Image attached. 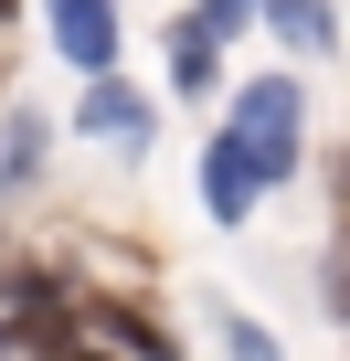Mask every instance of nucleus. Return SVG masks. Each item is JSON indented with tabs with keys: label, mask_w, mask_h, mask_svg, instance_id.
Instances as JSON below:
<instances>
[{
	"label": "nucleus",
	"mask_w": 350,
	"mask_h": 361,
	"mask_svg": "<svg viewBox=\"0 0 350 361\" xmlns=\"http://www.w3.org/2000/svg\"><path fill=\"white\" fill-rule=\"evenodd\" d=\"M339 308H350V245H339Z\"/></svg>",
	"instance_id": "7"
},
{
	"label": "nucleus",
	"mask_w": 350,
	"mask_h": 361,
	"mask_svg": "<svg viewBox=\"0 0 350 361\" xmlns=\"http://www.w3.org/2000/svg\"><path fill=\"white\" fill-rule=\"evenodd\" d=\"M255 11H276V32H297L308 54H318V43H339V22H329V0H255Z\"/></svg>",
	"instance_id": "5"
},
{
	"label": "nucleus",
	"mask_w": 350,
	"mask_h": 361,
	"mask_svg": "<svg viewBox=\"0 0 350 361\" xmlns=\"http://www.w3.org/2000/svg\"><path fill=\"white\" fill-rule=\"evenodd\" d=\"M202 192H213V213H223V224H244V202L265 192V170H255L234 138H213V159H202Z\"/></svg>",
	"instance_id": "3"
},
{
	"label": "nucleus",
	"mask_w": 350,
	"mask_h": 361,
	"mask_svg": "<svg viewBox=\"0 0 350 361\" xmlns=\"http://www.w3.org/2000/svg\"><path fill=\"white\" fill-rule=\"evenodd\" d=\"M234 149H244L265 180H287V170H297V85H287V75L244 85V106H234Z\"/></svg>",
	"instance_id": "1"
},
{
	"label": "nucleus",
	"mask_w": 350,
	"mask_h": 361,
	"mask_svg": "<svg viewBox=\"0 0 350 361\" xmlns=\"http://www.w3.org/2000/svg\"><path fill=\"white\" fill-rule=\"evenodd\" d=\"M213 43H223V22L202 11V22H181V32H170V75H181V85H213Z\"/></svg>",
	"instance_id": "4"
},
{
	"label": "nucleus",
	"mask_w": 350,
	"mask_h": 361,
	"mask_svg": "<svg viewBox=\"0 0 350 361\" xmlns=\"http://www.w3.org/2000/svg\"><path fill=\"white\" fill-rule=\"evenodd\" d=\"M85 128H106V138H138V96H127V85H96V96H85Z\"/></svg>",
	"instance_id": "6"
},
{
	"label": "nucleus",
	"mask_w": 350,
	"mask_h": 361,
	"mask_svg": "<svg viewBox=\"0 0 350 361\" xmlns=\"http://www.w3.org/2000/svg\"><path fill=\"white\" fill-rule=\"evenodd\" d=\"M54 43H64V64L106 75L117 64V11H106V0H54Z\"/></svg>",
	"instance_id": "2"
}]
</instances>
